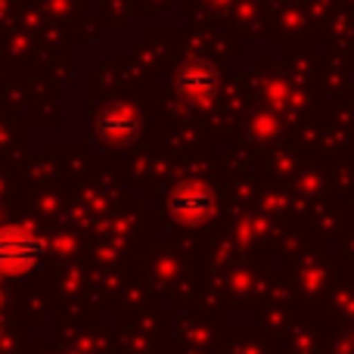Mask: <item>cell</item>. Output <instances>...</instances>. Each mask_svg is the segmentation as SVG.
Wrapping results in <instances>:
<instances>
[{
    "mask_svg": "<svg viewBox=\"0 0 354 354\" xmlns=\"http://www.w3.org/2000/svg\"><path fill=\"white\" fill-rule=\"evenodd\" d=\"M97 131L112 147H131L140 137V118L131 106H109V109L100 112Z\"/></svg>",
    "mask_w": 354,
    "mask_h": 354,
    "instance_id": "obj_2",
    "label": "cell"
},
{
    "mask_svg": "<svg viewBox=\"0 0 354 354\" xmlns=\"http://www.w3.org/2000/svg\"><path fill=\"white\" fill-rule=\"evenodd\" d=\"M171 212L187 224H202L214 214V193L202 183H183L171 196Z\"/></svg>",
    "mask_w": 354,
    "mask_h": 354,
    "instance_id": "obj_3",
    "label": "cell"
},
{
    "mask_svg": "<svg viewBox=\"0 0 354 354\" xmlns=\"http://www.w3.org/2000/svg\"><path fill=\"white\" fill-rule=\"evenodd\" d=\"M174 87L189 100H208L214 93V87H218V75H214V68L205 66V62H193V66L180 68Z\"/></svg>",
    "mask_w": 354,
    "mask_h": 354,
    "instance_id": "obj_4",
    "label": "cell"
},
{
    "mask_svg": "<svg viewBox=\"0 0 354 354\" xmlns=\"http://www.w3.org/2000/svg\"><path fill=\"white\" fill-rule=\"evenodd\" d=\"M47 255V243L28 227H0V274L22 277L31 274Z\"/></svg>",
    "mask_w": 354,
    "mask_h": 354,
    "instance_id": "obj_1",
    "label": "cell"
}]
</instances>
